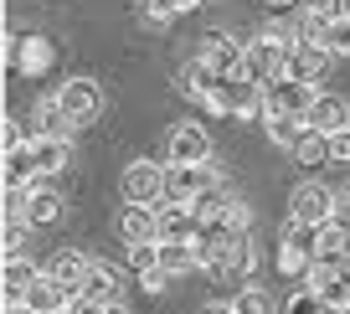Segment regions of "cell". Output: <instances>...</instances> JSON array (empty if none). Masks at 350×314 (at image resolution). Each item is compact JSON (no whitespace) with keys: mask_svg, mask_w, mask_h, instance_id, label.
<instances>
[{"mask_svg":"<svg viewBox=\"0 0 350 314\" xmlns=\"http://www.w3.org/2000/svg\"><path fill=\"white\" fill-rule=\"evenodd\" d=\"M335 206H340V196L329 191V185L304 181V185L294 191V201H288V222H304V227H325V222H335Z\"/></svg>","mask_w":350,"mask_h":314,"instance_id":"277c9868","label":"cell"},{"mask_svg":"<svg viewBox=\"0 0 350 314\" xmlns=\"http://www.w3.org/2000/svg\"><path fill=\"white\" fill-rule=\"evenodd\" d=\"M72 304H77V293L62 289L52 273H42V278H36V289L26 293V309H31V314H62V309H72Z\"/></svg>","mask_w":350,"mask_h":314,"instance_id":"5bb4252c","label":"cell"},{"mask_svg":"<svg viewBox=\"0 0 350 314\" xmlns=\"http://www.w3.org/2000/svg\"><path fill=\"white\" fill-rule=\"evenodd\" d=\"M46 273H52V278L62 283V289L83 293L88 273H93V258H88V252H77V248H62V252H52V263H46Z\"/></svg>","mask_w":350,"mask_h":314,"instance_id":"7c38bea8","label":"cell"},{"mask_svg":"<svg viewBox=\"0 0 350 314\" xmlns=\"http://www.w3.org/2000/svg\"><path fill=\"white\" fill-rule=\"evenodd\" d=\"M124 196H129V206H160L165 201L160 160H134L129 170H124Z\"/></svg>","mask_w":350,"mask_h":314,"instance_id":"52a82bcc","label":"cell"},{"mask_svg":"<svg viewBox=\"0 0 350 314\" xmlns=\"http://www.w3.org/2000/svg\"><path fill=\"white\" fill-rule=\"evenodd\" d=\"M36 278H42V273H36L26 258H11V263H5V278H0V289H5V309L26 304V293L36 289Z\"/></svg>","mask_w":350,"mask_h":314,"instance_id":"d6986e66","label":"cell"},{"mask_svg":"<svg viewBox=\"0 0 350 314\" xmlns=\"http://www.w3.org/2000/svg\"><path fill=\"white\" fill-rule=\"evenodd\" d=\"M242 52H247V47H242L232 31H206V36L196 42V57H201L217 77H237V73H242Z\"/></svg>","mask_w":350,"mask_h":314,"instance_id":"8992f818","label":"cell"},{"mask_svg":"<svg viewBox=\"0 0 350 314\" xmlns=\"http://www.w3.org/2000/svg\"><path fill=\"white\" fill-rule=\"evenodd\" d=\"M57 103H62V114L72 119V129H83V124H93L103 114V88L93 83V77H67V83L57 88Z\"/></svg>","mask_w":350,"mask_h":314,"instance_id":"3957f363","label":"cell"},{"mask_svg":"<svg viewBox=\"0 0 350 314\" xmlns=\"http://www.w3.org/2000/svg\"><path fill=\"white\" fill-rule=\"evenodd\" d=\"M304 129H309L304 119H273V124H268V140H273V144H284V150H294Z\"/></svg>","mask_w":350,"mask_h":314,"instance_id":"4316f807","label":"cell"},{"mask_svg":"<svg viewBox=\"0 0 350 314\" xmlns=\"http://www.w3.org/2000/svg\"><path fill=\"white\" fill-rule=\"evenodd\" d=\"M329 16H335V21H350V0H335V5H329Z\"/></svg>","mask_w":350,"mask_h":314,"instance_id":"8d00e7d4","label":"cell"},{"mask_svg":"<svg viewBox=\"0 0 350 314\" xmlns=\"http://www.w3.org/2000/svg\"><path fill=\"white\" fill-rule=\"evenodd\" d=\"M175 16H180V11H175V0H139V21L154 26V31H165Z\"/></svg>","mask_w":350,"mask_h":314,"instance_id":"484cf974","label":"cell"},{"mask_svg":"<svg viewBox=\"0 0 350 314\" xmlns=\"http://www.w3.org/2000/svg\"><path fill=\"white\" fill-rule=\"evenodd\" d=\"M329 67H335V57L325 52V47H294L284 62V77L288 83H304V88H319L329 77Z\"/></svg>","mask_w":350,"mask_h":314,"instance_id":"9c48e42d","label":"cell"},{"mask_svg":"<svg viewBox=\"0 0 350 314\" xmlns=\"http://www.w3.org/2000/svg\"><path fill=\"white\" fill-rule=\"evenodd\" d=\"M294 160H299V165H319V160H329V134L304 129V134H299V144H294Z\"/></svg>","mask_w":350,"mask_h":314,"instance_id":"d4e9b609","label":"cell"},{"mask_svg":"<svg viewBox=\"0 0 350 314\" xmlns=\"http://www.w3.org/2000/svg\"><path fill=\"white\" fill-rule=\"evenodd\" d=\"M129 268L139 273V278H144V273H154V268H160V242H144V248H129Z\"/></svg>","mask_w":350,"mask_h":314,"instance_id":"f546056e","label":"cell"},{"mask_svg":"<svg viewBox=\"0 0 350 314\" xmlns=\"http://www.w3.org/2000/svg\"><path fill=\"white\" fill-rule=\"evenodd\" d=\"M36 134H42V140H72V119H67V114H62V103H57V93L36 103Z\"/></svg>","mask_w":350,"mask_h":314,"instance_id":"44dd1931","label":"cell"},{"mask_svg":"<svg viewBox=\"0 0 350 314\" xmlns=\"http://www.w3.org/2000/svg\"><path fill=\"white\" fill-rule=\"evenodd\" d=\"M175 11H180V16H191V11H201V0H175Z\"/></svg>","mask_w":350,"mask_h":314,"instance_id":"74e56055","label":"cell"},{"mask_svg":"<svg viewBox=\"0 0 350 314\" xmlns=\"http://www.w3.org/2000/svg\"><path fill=\"white\" fill-rule=\"evenodd\" d=\"M232 309H237V314H278V304H273V293H268V289L242 283V289L232 293Z\"/></svg>","mask_w":350,"mask_h":314,"instance_id":"cb8c5ba5","label":"cell"},{"mask_svg":"<svg viewBox=\"0 0 350 314\" xmlns=\"http://www.w3.org/2000/svg\"><path fill=\"white\" fill-rule=\"evenodd\" d=\"M329 160H340V165H350V129H340V134H329Z\"/></svg>","mask_w":350,"mask_h":314,"instance_id":"836d02e7","label":"cell"},{"mask_svg":"<svg viewBox=\"0 0 350 314\" xmlns=\"http://www.w3.org/2000/svg\"><path fill=\"white\" fill-rule=\"evenodd\" d=\"M0 144H5V155H21L31 140L21 134V124H16V119H5V124H0Z\"/></svg>","mask_w":350,"mask_h":314,"instance_id":"4dcf8cb0","label":"cell"},{"mask_svg":"<svg viewBox=\"0 0 350 314\" xmlns=\"http://www.w3.org/2000/svg\"><path fill=\"white\" fill-rule=\"evenodd\" d=\"M329 57H350V21H335L329 26Z\"/></svg>","mask_w":350,"mask_h":314,"instance_id":"1f68e13d","label":"cell"},{"mask_svg":"<svg viewBox=\"0 0 350 314\" xmlns=\"http://www.w3.org/2000/svg\"><path fill=\"white\" fill-rule=\"evenodd\" d=\"M268 5V16H294V11H304V0H262Z\"/></svg>","mask_w":350,"mask_h":314,"instance_id":"d590c367","label":"cell"},{"mask_svg":"<svg viewBox=\"0 0 350 314\" xmlns=\"http://www.w3.org/2000/svg\"><path fill=\"white\" fill-rule=\"evenodd\" d=\"M206 314H237V309H232V299H227V304H211Z\"/></svg>","mask_w":350,"mask_h":314,"instance_id":"f35d334b","label":"cell"},{"mask_svg":"<svg viewBox=\"0 0 350 314\" xmlns=\"http://www.w3.org/2000/svg\"><path fill=\"white\" fill-rule=\"evenodd\" d=\"M314 88L304 83H288V77H278V83H268V114L262 119H309V109H314Z\"/></svg>","mask_w":350,"mask_h":314,"instance_id":"5b68a950","label":"cell"},{"mask_svg":"<svg viewBox=\"0 0 350 314\" xmlns=\"http://www.w3.org/2000/svg\"><path fill=\"white\" fill-rule=\"evenodd\" d=\"M160 268L170 273V278H180V273L201 268V252H196V242H160Z\"/></svg>","mask_w":350,"mask_h":314,"instance_id":"603a6c76","label":"cell"},{"mask_svg":"<svg viewBox=\"0 0 350 314\" xmlns=\"http://www.w3.org/2000/svg\"><path fill=\"white\" fill-rule=\"evenodd\" d=\"M26 160H31V175H57L67 165V140H42V134H31Z\"/></svg>","mask_w":350,"mask_h":314,"instance_id":"ac0fdd59","label":"cell"},{"mask_svg":"<svg viewBox=\"0 0 350 314\" xmlns=\"http://www.w3.org/2000/svg\"><path fill=\"white\" fill-rule=\"evenodd\" d=\"M62 191H57V185H46V181H31L26 185V222H31V227H46V222H57L62 217Z\"/></svg>","mask_w":350,"mask_h":314,"instance_id":"4fadbf2b","label":"cell"},{"mask_svg":"<svg viewBox=\"0 0 350 314\" xmlns=\"http://www.w3.org/2000/svg\"><path fill=\"white\" fill-rule=\"evenodd\" d=\"M77 299H98V304H119V268H109V263H93V273H88L83 293Z\"/></svg>","mask_w":350,"mask_h":314,"instance_id":"7402d4cb","label":"cell"},{"mask_svg":"<svg viewBox=\"0 0 350 314\" xmlns=\"http://www.w3.org/2000/svg\"><path fill=\"white\" fill-rule=\"evenodd\" d=\"M144 289H150V293H165V289H170V273H165V268H154V273H144Z\"/></svg>","mask_w":350,"mask_h":314,"instance_id":"e575fe53","label":"cell"},{"mask_svg":"<svg viewBox=\"0 0 350 314\" xmlns=\"http://www.w3.org/2000/svg\"><path fill=\"white\" fill-rule=\"evenodd\" d=\"M284 314H329V304L319 299L314 289H299V293H288V304H284Z\"/></svg>","mask_w":350,"mask_h":314,"instance_id":"83f0119b","label":"cell"},{"mask_svg":"<svg viewBox=\"0 0 350 314\" xmlns=\"http://www.w3.org/2000/svg\"><path fill=\"white\" fill-rule=\"evenodd\" d=\"M217 88H221V77L211 73V67L201 62V57H191V62L180 67V93H186L191 103H201V109H206V103H211V93H217Z\"/></svg>","mask_w":350,"mask_h":314,"instance_id":"2e32d148","label":"cell"},{"mask_svg":"<svg viewBox=\"0 0 350 314\" xmlns=\"http://www.w3.org/2000/svg\"><path fill=\"white\" fill-rule=\"evenodd\" d=\"M201 268H206L211 278H221V283H247V278H252V268H258L252 237H232V242H221V248L201 252Z\"/></svg>","mask_w":350,"mask_h":314,"instance_id":"7a4b0ae2","label":"cell"},{"mask_svg":"<svg viewBox=\"0 0 350 314\" xmlns=\"http://www.w3.org/2000/svg\"><path fill=\"white\" fill-rule=\"evenodd\" d=\"M206 160H211V134L201 129V124H175L165 165H206Z\"/></svg>","mask_w":350,"mask_h":314,"instance_id":"ba28073f","label":"cell"},{"mask_svg":"<svg viewBox=\"0 0 350 314\" xmlns=\"http://www.w3.org/2000/svg\"><path fill=\"white\" fill-rule=\"evenodd\" d=\"M294 26H299V47H325L335 16L319 11V5H304V11H294ZM325 52H329V47H325Z\"/></svg>","mask_w":350,"mask_h":314,"instance_id":"ffe728a7","label":"cell"},{"mask_svg":"<svg viewBox=\"0 0 350 314\" xmlns=\"http://www.w3.org/2000/svg\"><path fill=\"white\" fill-rule=\"evenodd\" d=\"M304 124H309V129H319V134H340V129H350V103H345V98H335V93H319Z\"/></svg>","mask_w":350,"mask_h":314,"instance_id":"9a60e30c","label":"cell"},{"mask_svg":"<svg viewBox=\"0 0 350 314\" xmlns=\"http://www.w3.org/2000/svg\"><path fill=\"white\" fill-rule=\"evenodd\" d=\"M304 5H319V11H329V5H335V0H304Z\"/></svg>","mask_w":350,"mask_h":314,"instance_id":"ab89813d","label":"cell"},{"mask_svg":"<svg viewBox=\"0 0 350 314\" xmlns=\"http://www.w3.org/2000/svg\"><path fill=\"white\" fill-rule=\"evenodd\" d=\"M72 314H129L124 304H98V299H77Z\"/></svg>","mask_w":350,"mask_h":314,"instance_id":"d6a6232c","label":"cell"},{"mask_svg":"<svg viewBox=\"0 0 350 314\" xmlns=\"http://www.w3.org/2000/svg\"><path fill=\"white\" fill-rule=\"evenodd\" d=\"M52 57H57V47L46 42V36H21V47H16V73L21 77H42L46 67H52Z\"/></svg>","mask_w":350,"mask_h":314,"instance_id":"e0dca14e","label":"cell"},{"mask_svg":"<svg viewBox=\"0 0 350 314\" xmlns=\"http://www.w3.org/2000/svg\"><path fill=\"white\" fill-rule=\"evenodd\" d=\"M119 232H124L129 248L160 242V211H154V206H124V211H119Z\"/></svg>","mask_w":350,"mask_h":314,"instance_id":"8fae6325","label":"cell"},{"mask_svg":"<svg viewBox=\"0 0 350 314\" xmlns=\"http://www.w3.org/2000/svg\"><path fill=\"white\" fill-rule=\"evenodd\" d=\"M26 227H31L26 217H5V263L21 258V248H26Z\"/></svg>","mask_w":350,"mask_h":314,"instance_id":"f1b7e54d","label":"cell"},{"mask_svg":"<svg viewBox=\"0 0 350 314\" xmlns=\"http://www.w3.org/2000/svg\"><path fill=\"white\" fill-rule=\"evenodd\" d=\"M288 52H294V47L273 42V36H252V42H247V52H242V73H237V77H242V83H252V88L278 83V77H284Z\"/></svg>","mask_w":350,"mask_h":314,"instance_id":"6da1fadb","label":"cell"},{"mask_svg":"<svg viewBox=\"0 0 350 314\" xmlns=\"http://www.w3.org/2000/svg\"><path fill=\"white\" fill-rule=\"evenodd\" d=\"M154 211H160V242H196V237H201V222H196V211H191V206L160 201Z\"/></svg>","mask_w":350,"mask_h":314,"instance_id":"30bf717a","label":"cell"}]
</instances>
